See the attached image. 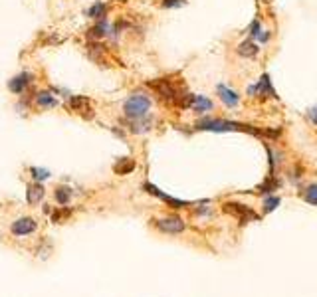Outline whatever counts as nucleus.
Masks as SVG:
<instances>
[{"mask_svg":"<svg viewBox=\"0 0 317 297\" xmlns=\"http://www.w3.org/2000/svg\"><path fill=\"white\" fill-rule=\"evenodd\" d=\"M198 131H212V133H228V131H244V133H260L256 127L244 125L238 121H228V119H214L206 117L197 123Z\"/></svg>","mask_w":317,"mask_h":297,"instance_id":"obj_1","label":"nucleus"},{"mask_svg":"<svg viewBox=\"0 0 317 297\" xmlns=\"http://www.w3.org/2000/svg\"><path fill=\"white\" fill-rule=\"evenodd\" d=\"M153 107V99L147 95V93H141V91H135L131 93L125 103H123V115L125 119H139V117H147L149 111Z\"/></svg>","mask_w":317,"mask_h":297,"instance_id":"obj_2","label":"nucleus"},{"mask_svg":"<svg viewBox=\"0 0 317 297\" xmlns=\"http://www.w3.org/2000/svg\"><path fill=\"white\" fill-rule=\"evenodd\" d=\"M149 88L155 89V93H157L163 101H166V103H171V105H177L179 97L184 93V89L179 88L171 77H157V79L149 81Z\"/></svg>","mask_w":317,"mask_h":297,"instance_id":"obj_3","label":"nucleus"},{"mask_svg":"<svg viewBox=\"0 0 317 297\" xmlns=\"http://www.w3.org/2000/svg\"><path fill=\"white\" fill-rule=\"evenodd\" d=\"M68 109L72 113H77L83 119H93V103L88 95H70L68 97Z\"/></svg>","mask_w":317,"mask_h":297,"instance_id":"obj_4","label":"nucleus"},{"mask_svg":"<svg viewBox=\"0 0 317 297\" xmlns=\"http://www.w3.org/2000/svg\"><path fill=\"white\" fill-rule=\"evenodd\" d=\"M248 95L250 97H262V99H268V97H273V99H280L276 89L272 88V81H270V75L264 74L260 77L256 86H250L248 88Z\"/></svg>","mask_w":317,"mask_h":297,"instance_id":"obj_5","label":"nucleus"},{"mask_svg":"<svg viewBox=\"0 0 317 297\" xmlns=\"http://www.w3.org/2000/svg\"><path fill=\"white\" fill-rule=\"evenodd\" d=\"M224 210H226L228 214L236 216L240 222H250V220H258V218H260L252 208H248L246 204H240V202H226V204H224Z\"/></svg>","mask_w":317,"mask_h":297,"instance_id":"obj_6","label":"nucleus"},{"mask_svg":"<svg viewBox=\"0 0 317 297\" xmlns=\"http://www.w3.org/2000/svg\"><path fill=\"white\" fill-rule=\"evenodd\" d=\"M36 228H38V222H36L34 218H30V216H20V218H16L14 222L10 224V232H12L14 236H28V234H34Z\"/></svg>","mask_w":317,"mask_h":297,"instance_id":"obj_7","label":"nucleus"},{"mask_svg":"<svg viewBox=\"0 0 317 297\" xmlns=\"http://www.w3.org/2000/svg\"><path fill=\"white\" fill-rule=\"evenodd\" d=\"M155 226H157L161 232H165V234H181L182 230L186 228V226H184V222H182L179 216L159 218V220H155Z\"/></svg>","mask_w":317,"mask_h":297,"instance_id":"obj_8","label":"nucleus"},{"mask_svg":"<svg viewBox=\"0 0 317 297\" xmlns=\"http://www.w3.org/2000/svg\"><path fill=\"white\" fill-rule=\"evenodd\" d=\"M32 81H34V75L30 72H22V74L14 75L10 81H8V89L16 93V95H22L26 89L32 86Z\"/></svg>","mask_w":317,"mask_h":297,"instance_id":"obj_9","label":"nucleus"},{"mask_svg":"<svg viewBox=\"0 0 317 297\" xmlns=\"http://www.w3.org/2000/svg\"><path fill=\"white\" fill-rule=\"evenodd\" d=\"M143 188H145V193L153 194V196H157V198H161V200H165L166 204H171L173 208H184L188 206V202H184V200H179V198H173V196H168V194L161 193L155 184H151V182H145L143 184Z\"/></svg>","mask_w":317,"mask_h":297,"instance_id":"obj_10","label":"nucleus"},{"mask_svg":"<svg viewBox=\"0 0 317 297\" xmlns=\"http://www.w3.org/2000/svg\"><path fill=\"white\" fill-rule=\"evenodd\" d=\"M216 93H218L220 101L226 105V107H238V103H240V95L232 88L224 86V83H218L216 86Z\"/></svg>","mask_w":317,"mask_h":297,"instance_id":"obj_11","label":"nucleus"},{"mask_svg":"<svg viewBox=\"0 0 317 297\" xmlns=\"http://www.w3.org/2000/svg\"><path fill=\"white\" fill-rule=\"evenodd\" d=\"M34 103L38 109H54V107H58V97L52 93V91H48V89H42V91H38L36 95H34Z\"/></svg>","mask_w":317,"mask_h":297,"instance_id":"obj_12","label":"nucleus"},{"mask_svg":"<svg viewBox=\"0 0 317 297\" xmlns=\"http://www.w3.org/2000/svg\"><path fill=\"white\" fill-rule=\"evenodd\" d=\"M123 123H125V127H127L131 133H147V131L153 127L151 115H147V117H139V119H125Z\"/></svg>","mask_w":317,"mask_h":297,"instance_id":"obj_13","label":"nucleus"},{"mask_svg":"<svg viewBox=\"0 0 317 297\" xmlns=\"http://www.w3.org/2000/svg\"><path fill=\"white\" fill-rule=\"evenodd\" d=\"M111 34V28H109V22H107V18H101V20H97L90 30H88V38L93 40V42H99V40H103L105 36Z\"/></svg>","mask_w":317,"mask_h":297,"instance_id":"obj_14","label":"nucleus"},{"mask_svg":"<svg viewBox=\"0 0 317 297\" xmlns=\"http://www.w3.org/2000/svg\"><path fill=\"white\" fill-rule=\"evenodd\" d=\"M88 54H90V58L93 59L95 63H99V66H105L107 63V54H105V46L103 44L91 40L90 44H88Z\"/></svg>","mask_w":317,"mask_h":297,"instance_id":"obj_15","label":"nucleus"},{"mask_svg":"<svg viewBox=\"0 0 317 297\" xmlns=\"http://www.w3.org/2000/svg\"><path fill=\"white\" fill-rule=\"evenodd\" d=\"M44 186H42V182H32L28 184V188H26V200H28V204L30 206H36L38 202H42V198H44Z\"/></svg>","mask_w":317,"mask_h":297,"instance_id":"obj_16","label":"nucleus"},{"mask_svg":"<svg viewBox=\"0 0 317 297\" xmlns=\"http://www.w3.org/2000/svg\"><path fill=\"white\" fill-rule=\"evenodd\" d=\"M258 54H260V48L254 42V38H248L238 46V56H242V58H256Z\"/></svg>","mask_w":317,"mask_h":297,"instance_id":"obj_17","label":"nucleus"},{"mask_svg":"<svg viewBox=\"0 0 317 297\" xmlns=\"http://www.w3.org/2000/svg\"><path fill=\"white\" fill-rule=\"evenodd\" d=\"M107 10H109V6H107L105 2H93L90 8L86 10V16L91 18V20H101V18H107Z\"/></svg>","mask_w":317,"mask_h":297,"instance_id":"obj_18","label":"nucleus"},{"mask_svg":"<svg viewBox=\"0 0 317 297\" xmlns=\"http://www.w3.org/2000/svg\"><path fill=\"white\" fill-rule=\"evenodd\" d=\"M135 161L133 159H129V157H123L119 159L117 163L113 164V171H115V175H131L133 171H135Z\"/></svg>","mask_w":317,"mask_h":297,"instance_id":"obj_19","label":"nucleus"},{"mask_svg":"<svg viewBox=\"0 0 317 297\" xmlns=\"http://www.w3.org/2000/svg\"><path fill=\"white\" fill-rule=\"evenodd\" d=\"M212 101L208 97H204V95H195V99H193V105H191V109L195 111V113H206V111H212Z\"/></svg>","mask_w":317,"mask_h":297,"instance_id":"obj_20","label":"nucleus"},{"mask_svg":"<svg viewBox=\"0 0 317 297\" xmlns=\"http://www.w3.org/2000/svg\"><path fill=\"white\" fill-rule=\"evenodd\" d=\"M54 196H56L58 204L66 206V204L72 200V188H70V186H58V188H56V193H54Z\"/></svg>","mask_w":317,"mask_h":297,"instance_id":"obj_21","label":"nucleus"},{"mask_svg":"<svg viewBox=\"0 0 317 297\" xmlns=\"http://www.w3.org/2000/svg\"><path fill=\"white\" fill-rule=\"evenodd\" d=\"M278 186H280V182L276 180V177H273V175H270V177H268V180H266V182L260 186V193H273Z\"/></svg>","mask_w":317,"mask_h":297,"instance_id":"obj_22","label":"nucleus"},{"mask_svg":"<svg viewBox=\"0 0 317 297\" xmlns=\"http://www.w3.org/2000/svg\"><path fill=\"white\" fill-rule=\"evenodd\" d=\"M303 198H305L309 204H315L317 206V184L307 186V190H303Z\"/></svg>","mask_w":317,"mask_h":297,"instance_id":"obj_23","label":"nucleus"},{"mask_svg":"<svg viewBox=\"0 0 317 297\" xmlns=\"http://www.w3.org/2000/svg\"><path fill=\"white\" fill-rule=\"evenodd\" d=\"M30 173H32V177L36 178V180H46V178L50 177V173H48L46 168H38V166H32Z\"/></svg>","mask_w":317,"mask_h":297,"instance_id":"obj_24","label":"nucleus"},{"mask_svg":"<svg viewBox=\"0 0 317 297\" xmlns=\"http://www.w3.org/2000/svg\"><path fill=\"white\" fill-rule=\"evenodd\" d=\"M278 204H280V198H278V196H270V198L264 202V212H272V210H276Z\"/></svg>","mask_w":317,"mask_h":297,"instance_id":"obj_25","label":"nucleus"},{"mask_svg":"<svg viewBox=\"0 0 317 297\" xmlns=\"http://www.w3.org/2000/svg\"><path fill=\"white\" fill-rule=\"evenodd\" d=\"M184 4H186V0H163L161 2L163 8H181Z\"/></svg>","mask_w":317,"mask_h":297,"instance_id":"obj_26","label":"nucleus"},{"mask_svg":"<svg viewBox=\"0 0 317 297\" xmlns=\"http://www.w3.org/2000/svg\"><path fill=\"white\" fill-rule=\"evenodd\" d=\"M260 32H262V28H260V18H254V22H252L250 28H248V34H250L252 38H258Z\"/></svg>","mask_w":317,"mask_h":297,"instance_id":"obj_27","label":"nucleus"},{"mask_svg":"<svg viewBox=\"0 0 317 297\" xmlns=\"http://www.w3.org/2000/svg\"><path fill=\"white\" fill-rule=\"evenodd\" d=\"M309 119L313 121L317 125V107H313V109H309Z\"/></svg>","mask_w":317,"mask_h":297,"instance_id":"obj_28","label":"nucleus"}]
</instances>
